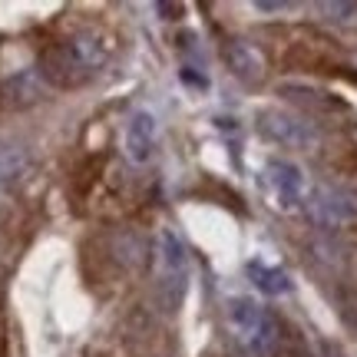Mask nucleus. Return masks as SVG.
<instances>
[{
  "label": "nucleus",
  "mask_w": 357,
  "mask_h": 357,
  "mask_svg": "<svg viewBox=\"0 0 357 357\" xmlns=\"http://www.w3.org/2000/svg\"><path fill=\"white\" fill-rule=\"evenodd\" d=\"M225 63L231 66V73L242 79V83H258L261 73H265V56L248 40H231L229 47H225Z\"/></svg>",
  "instance_id": "nucleus-6"
},
{
  "label": "nucleus",
  "mask_w": 357,
  "mask_h": 357,
  "mask_svg": "<svg viewBox=\"0 0 357 357\" xmlns=\"http://www.w3.org/2000/svg\"><path fill=\"white\" fill-rule=\"evenodd\" d=\"M268 182H271V189L278 195V202L284 208H294V205L301 202V195H305V176H301V169L294 166V162H284V159H271L265 169Z\"/></svg>",
  "instance_id": "nucleus-4"
},
{
  "label": "nucleus",
  "mask_w": 357,
  "mask_h": 357,
  "mask_svg": "<svg viewBox=\"0 0 357 357\" xmlns=\"http://www.w3.org/2000/svg\"><path fill=\"white\" fill-rule=\"evenodd\" d=\"M321 354L324 357H347L344 351H341L337 344H331V341H321Z\"/></svg>",
  "instance_id": "nucleus-14"
},
{
  "label": "nucleus",
  "mask_w": 357,
  "mask_h": 357,
  "mask_svg": "<svg viewBox=\"0 0 357 357\" xmlns=\"http://www.w3.org/2000/svg\"><path fill=\"white\" fill-rule=\"evenodd\" d=\"M153 142H155V116L139 109V113H132L126 126V159L129 162H149V155H153Z\"/></svg>",
  "instance_id": "nucleus-5"
},
{
  "label": "nucleus",
  "mask_w": 357,
  "mask_h": 357,
  "mask_svg": "<svg viewBox=\"0 0 357 357\" xmlns=\"http://www.w3.org/2000/svg\"><path fill=\"white\" fill-rule=\"evenodd\" d=\"M63 50L73 56V63H77L86 77L102 63V40L96 37V33H77V37H70L63 43Z\"/></svg>",
  "instance_id": "nucleus-8"
},
{
  "label": "nucleus",
  "mask_w": 357,
  "mask_h": 357,
  "mask_svg": "<svg viewBox=\"0 0 357 357\" xmlns=\"http://www.w3.org/2000/svg\"><path fill=\"white\" fill-rule=\"evenodd\" d=\"M248 275L255 278L258 284V291H265V294H284V291H291V281H288V275L281 271V268H265V265H248Z\"/></svg>",
  "instance_id": "nucleus-11"
},
{
  "label": "nucleus",
  "mask_w": 357,
  "mask_h": 357,
  "mask_svg": "<svg viewBox=\"0 0 357 357\" xmlns=\"http://www.w3.org/2000/svg\"><path fill=\"white\" fill-rule=\"evenodd\" d=\"M307 212L321 229H341V225L357 222V195L337 185H318L311 192Z\"/></svg>",
  "instance_id": "nucleus-3"
},
{
  "label": "nucleus",
  "mask_w": 357,
  "mask_h": 357,
  "mask_svg": "<svg viewBox=\"0 0 357 357\" xmlns=\"http://www.w3.org/2000/svg\"><path fill=\"white\" fill-rule=\"evenodd\" d=\"M162 261H166V275H185L189 268V255H185V245L176 231H162Z\"/></svg>",
  "instance_id": "nucleus-12"
},
{
  "label": "nucleus",
  "mask_w": 357,
  "mask_h": 357,
  "mask_svg": "<svg viewBox=\"0 0 357 357\" xmlns=\"http://www.w3.org/2000/svg\"><path fill=\"white\" fill-rule=\"evenodd\" d=\"M261 13H271V10H284V3H271V0H258L255 3Z\"/></svg>",
  "instance_id": "nucleus-15"
},
{
  "label": "nucleus",
  "mask_w": 357,
  "mask_h": 357,
  "mask_svg": "<svg viewBox=\"0 0 357 357\" xmlns=\"http://www.w3.org/2000/svg\"><path fill=\"white\" fill-rule=\"evenodd\" d=\"M182 79H185V83H195V86H208V79L195 77V73H189V70H182Z\"/></svg>",
  "instance_id": "nucleus-16"
},
{
  "label": "nucleus",
  "mask_w": 357,
  "mask_h": 357,
  "mask_svg": "<svg viewBox=\"0 0 357 357\" xmlns=\"http://www.w3.org/2000/svg\"><path fill=\"white\" fill-rule=\"evenodd\" d=\"M318 10L328 13V20H351L357 13V3H344V0L341 3H321Z\"/></svg>",
  "instance_id": "nucleus-13"
},
{
  "label": "nucleus",
  "mask_w": 357,
  "mask_h": 357,
  "mask_svg": "<svg viewBox=\"0 0 357 357\" xmlns=\"http://www.w3.org/2000/svg\"><path fill=\"white\" fill-rule=\"evenodd\" d=\"M30 172V153L26 146L13 139H0V182H17Z\"/></svg>",
  "instance_id": "nucleus-9"
},
{
  "label": "nucleus",
  "mask_w": 357,
  "mask_h": 357,
  "mask_svg": "<svg viewBox=\"0 0 357 357\" xmlns=\"http://www.w3.org/2000/svg\"><path fill=\"white\" fill-rule=\"evenodd\" d=\"M43 89H47V79L40 70H20V73H13L7 83H3V102L13 106V109H20V106H33V102L43 96Z\"/></svg>",
  "instance_id": "nucleus-7"
},
{
  "label": "nucleus",
  "mask_w": 357,
  "mask_h": 357,
  "mask_svg": "<svg viewBox=\"0 0 357 357\" xmlns=\"http://www.w3.org/2000/svg\"><path fill=\"white\" fill-rule=\"evenodd\" d=\"M113 255L119 265L142 268L146 265V242H142L136 231H116L113 235Z\"/></svg>",
  "instance_id": "nucleus-10"
},
{
  "label": "nucleus",
  "mask_w": 357,
  "mask_h": 357,
  "mask_svg": "<svg viewBox=\"0 0 357 357\" xmlns=\"http://www.w3.org/2000/svg\"><path fill=\"white\" fill-rule=\"evenodd\" d=\"M229 324L238 344L252 357H268L278 344V324L265 307H258L252 298H231L229 305Z\"/></svg>",
  "instance_id": "nucleus-1"
},
{
  "label": "nucleus",
  "mask_w": 357,
  "mask_h": 357,
  "mask_svg": "<svg viewBox=\"0 0 357 357\" xmlns=\"http://www.w3.org/2000/svg\"><path fill=\"white\" fill-rule=\"evenodd\" d=\"M258 129L265 132L268 139H275L278 146H288V149H314L318 146V129L311 126L307 119L284 113V109L258 113Z\"/></svg>",
  "instance_id": "nucleus-2"
}]
</instances>
